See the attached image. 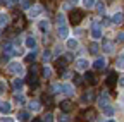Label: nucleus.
<instances>
[{
	"label": "nucleus",
	"instance_id": "nucleus-30",
	"mask_svg": "<svg viewBox=\"0 0 124 122\" xmlns=\"http://www.w3.org/2000/svg\"><path fill=\"white\" fill-rule=\"evenodd\" d=\"M38 71H40V67L36 65V64H33L29 67V74H35V76H38Z\"/></svg>",
	"mask_w": 124,
	"mask_h": 122
},
{
	"label": "nucleus",
	"instance_id": "nucleus-29",
	"mask_svg": "<svg viewBox=\"0 0 124 122\" xmlns=\"http://www.w3.org/2000/svg\"><path fill=\"white\" fill-rule=\"evenodd\" d=\"M50 74H52V69L50 67H43L41 69V76H43V78H48Z\"/></svg>",
	"mask_w": 124,
	"mask_h": 122
},
{
	"label": "nucleus",
	"instance_id": "nucleus-22",
	"mask_svg": "<svg viewBox=\"0 0 124 122\" xmlns=\"http://www.w3.org/2000/svg\"><path fill=\"white\" fill-rule=\"evenodd\" d=\"M38 28H40V31H43V33H46V31H48V22H46V21H40V24H38Z\"/></svg>",
	"mask_w": 124,
	"mask_h": 122
},
{
	"label": "nucleus",
	"instance_id": "nucleus-14",
	"mask_svg": "<svg viewBox=\"0 0 124 122\" xmlns=\"http://www.w3.org/2000/svg\"><path fill=\"white\" fill-rule=\"evenodd\" d=\"M9 24V16L5 12H0V28H5Z\"/></svg>",
	"mask_w": 124,
	"mask_h": 122
},
{
	"label": "nucleus",
	"instance_id": "nucleus-40",
	"mask_svg": "<svg viewBox=\"0 0 124 122\" xmlns=\"http://www.w3.org/2000/svg\"><path fill=\"white\" fill-rule=\"evenodd\" d=\"M35 57H36V52H35V50H33V52H31V53H29V55H28V60H33V58H35Z\"/></svg>",
	"mask_w": 124,
	"mask_h": 122
},
{
	"label": "nucleus",
	"instance_id": "nucleus-36",
	"mask_svg": "<svg viewBox=\"0 0 124 122\" xmlns=\"http://www.w3.org/2000/svg\"><path fill=\"white\" fill-rule=\"evenodd\" d=\"M5 5L7 7H14V5H17V0H5Z\"/></svg>",
	"mask_w": 124,
	"mask_h": 122
},
{
	"label": "nucleus",
	"instance_id": "nucleus-6",
	"mask_svg": "<svg viewBox=\"0 0 124 122\" xmlns=\"http://www.w3.org/2000/svg\"><path fill=\"white\" fill-rule=\"evenodd\" d=\"M108 101H110V98H108V95H107V93H102V95L98 96V105L102 107V108L108 105Z\"/></svg>",
	"mask_w": 124,
	"mask_h": 122
},
{
	"label": "nucleus",
	"instance_id": "nucleus-34",
	"mask_svg": "<svg viewBox=\"0 0 124 122\" xmlns=\"http://www.w3.org/2000/svg\"><path fill=\"white\" fill-rule=\"evenodd\" d=\"M86 119H88V120H93V119H95V112H93V110H88V112H86Z\"/></svg>",
	"mask_w": 124,
	"mask_h": 122
},
{
	"label": "nucleus",
	"instance_id": "nucleus-18",
	"mask_svg": "<svg viewBox=\"0 0 124 122\" xmlns=\"http://www.w3.org/2000/svg\"><path fill=\"white\" fill-rule=\"evenodd\" d=\"M28 84H29V86H36V84H38V76L29 74V78H28Z\"/></svg>",
	"mask_w": 124,
	"mask_h": 122
},
{
	"label": "nucleus",
	"instance_id": "nucleus-8",
	"mask_svg": "<svg viewBox=\"0 0 124 122\" xmlns=\"http://www.w3.org/2000/svg\"><path fill=\"white\" fill-rule=\"evenodd\" d=\"M85 79L91 84V86H95L97 83H98V79H97V76L93 74V72H86V76H85Z\"/></svg>",
	"mask_w": 124,
	"mask_h": 122
},
{
	"label": "nucleus",
	"instance_id": "nucleus-15",
	"mask_svg": "<svg viewBox=\"0 0 124 122\" xmlns=\"http://www.w3.org/2000/svg\"><path fill=\"white\" fill-rule=\"evenodd\" d=\"M122 21H124V16L121 12H117V14L112 16V24H122Z\"/></svg>",
	"mask_w": 124,
	"mask_h": 122
},
{
	"label": "nucleus",
	"instance_id": "nucleus-11",
	"mask_svg": "<svg viewBox=\"0 0 124 122\" xmlns=\"http://www.w3.org/2000/svg\"><path fill=\"white\" fill-rule=\"evenodd\" d=\"M102 50L107 52V53H112V52H114V43H112V41H103Z\"/></svg>",
	"mask_w": 124,
	"mask_h": 122
},
{
	"label": "nucleus",
	"instance_id": "nucleus-25",
	"mask_svg": "<svg viewBox=\"0 0 124 122\" xmlns=\"http://www.w3.org/2000/svg\"><path fill=\"white\" fill-rule=\"evenodd\" d=\"M93 98H95L93 91H86V93H85V96H83V100H85V101H91Z\"/></svg>",
	"mask_w": 124,
	"mask_h": 122
},
{
	"label": "nucleus",
	"instance_id": "nucleus-31",
	"mask_svg": "<svg viewBox=\"0 0 124 122\" xmlns=\"http://www.w3.org/2000/svg\"><path fill=\"white\" fill-rule=\"evenodd\" d=\"M57 67H59V69H64V67H66V58H59V60H57Z\"/></svg>",
	"mask_w": 124,
	"mask_h": 122
},
{
	"label": "nucleus",
	"instance_id": "nucleus-19",
	"mask_svg": "<svg viewBox=\"0 0 124 122\" xmlns=\"http://www.w3.org/2000/svg\"><path fill=\"white\" fill-rule=\"evenodd\" d=\"M23 84H24V83H23V79H19V78H16V79H14V83H12V86H14V89H16V91H19V89L23 88Z\"/></svg>",
	"mask_w": 124,
	"mask_h": 122
},
{
	"label": "nucleus",
	"instance_id": "nucleus-3",
	"mask_svg": "<svg viewBox=\"0 0 124 122\" xmlns=\"http://www.w3.org/2000/svg\"><path fill=\"white\" fill-rule=\"evenodd\" d=\"M88 65H90V62L86 58H83V57L76 60V69L78 71H88Z\"/></svg>",
	"mask_w": 124,
	"mask_h": 122
},
{
	"label": "nucleus",
	"instance_id": "nucleus-39",
	"mask_svg": "<svg viewBox=\"0 0 124 122\" xmlns=\"http://www.w3.org/2000/svg\"><path fill=\"white\" fill-rule=\"evenodd\" d=\"M0 93H5V83L0 81Z\"/></svg>",
	"mask_w": 124,
	"mask_h": 122
},
{
	"label": "nucleus",
	"instance_id": "nucleus-20",
	"mask_svg": "<svg viewBox=\"0 0 124 122\" xmlns=\"http://www.w3.org/2000/svg\"><path fill=\"white\" fill-rule=\"evenodd\" d=\"M17 119H19V120H29V112H26V110H19Z\"/></svg>",
	"mask_w": 124,
	"mask_h": 122
},
{
	"label": "nucleus",
	"instance_id": "nucleus-23",
	"mask_svg": "<svg viewBox=\"0 0 124 122\" xmlns=\"http://www.w3.org/2000/svg\"><path fill=\"white\" fill-rule=\"evenodd\" d=\"M116 67H117V69H124V55L117 57V60H116Z\"/></svg>",
	"mask_w": 124,
	"mask_h": 122
},
{
	"label": "nucleus",
	"instance_id": "nucleus-7",
	"mask_svg": "<svg viewBox=\"0 0 124 122\" xmlns=\"http://www.w3.org/2000/svg\"><path fill=\"white\" fill-rule=\"evenodd\" d=\"M105 65H107V62H105V58H97L95 62H93V67H95L97 71H102V69H105Z\"/></svg>",
	"mask_w": 124,
	"mask_h": 122
},
{
	"label": "nucleus",
	"instance_id": "nucleus-5",
	"mask_svg": "<svg viewBox=\"0 0 124 122\" xmlns=\"http://www.w3.org/2000/svg\"><path fill=\"white\" fill-rule=\"evenodd\" d=\"M43 12V7L41 5H35V7H29V17H36Z\"/></svg>",
	"mask_w": 124,
	"mask_h": 122
},
{
	"label": "nucleus",
	"instance_id": "nucleus-28",
	"mask_svg": "<svg viewBox=\"0 0 124 122\" xmlns=\"http://www.w3.org/2000/svg\"><path fill=\"white\" fill-rule=\"evenodd\" d=\"M97 2H95V0H83V5L86 7V9H91L93 5H95Z\"/></svg>",
	"mask_w": 124,
	"mask_h": 122
},
{
	"label": "nucleus",
	"instance_id": "nucleus-37",
	"mask_svg": "<svg viewBox=\"0 0 124 122\" xmlns=\"http://www.w3.org/2000/svg\"><path fill=\"white\" fill-rule=\"evenodd\" d=\"M90 52H91V53H97V52H98V45H97V43H93L91 47H90Z\"/></svg>",
	"mask_w": 124,
	"mask_h": 122
},
{
	"label": "nucleus",
	"instance_id": "nucleus-2",
	"mask_svg": "<svg viewBox=\"0 0 124 122\" xmlns=\"http://www.w3.org/2000/svg\"><path fill=\"white\" fill-rule=\"evenodd\" d=\"M69 19H71V22L76 26V24H79L81 22V19H83V10H72L71 12V16H69Z\"/></svg>",
	"mask_w": 124,
	"mask_h": 122
},
{
	"label": "nucleus",
	"instance_id": "nucleus-35",
	"mask_svg": "<svg viewBox=\"0 0 124 122\" xmlns=\"http://www.w3.org/2000/svg\"><path fill=\"white\" fill-rule=\"evenodd\" d=\"M57 22H59V26L64 24V14H57Z\"/></svg>",
	"mask_w": 124,
	"mask_h": 122
},
{
	"label": "nucleus",
	"instance_id": "nucleus-9",
	"mask_svg": "<svg viewBox=\"0 0 124 122\" xmlns=\"http://www.w3.org/2000/svg\"><path fill=\"white\" fill-rule=\"evenodd\" d=\"M116 83H117V76H116V72L108 74V78H107V86H108V88H114Z\"/></svg>",
	"mask_w": 124,
	"mask_h": 122
},
{
	"label": "nucleus",
	"instance_id": "nucleus-12",
	"mask_svg": "<svg viewBox=\"0 0 124 122\" xmlns=\"http://www.w3.org/2000/svg\"><path fill=\"white\" fill-rule=\"evenodd\" d=\"M60 110H62V112H71V110H72V103H71L69 100L62 101V103H60Z\"/></svg>",
	"mask_w": 124,
	"mask_h": 122
},
{
	"label": "nucleus",
	"instance_id": "nucleus-1",
	"mask_svg": "<svg viewBox=\"0 0 124 122\" xmlns=\"http://www.w3.org/2000/svg\"><path fill=\"white\" fill-rule=\"evenodd\" d=\"M91 36L95 40H100L102 38V24L100 22H93L91 24Z\"/></svg>",
	"mask_w": 124,
	"mask_h": 122
},
{
	"label": "nucleus",
	"instance_id": "nucleus-10",
	"mask_svg": "<svg viewBox=\"0 0 124 122\" xmlns=\"http://www.w3.org/2000/svg\"><path fill=\"white\" fill-rule=\"evenodd\" d=\"M62 93H66V95H69V96L74 95V86H72V84H67V83L62 84Z\"/></svg>",
	"mask_w": 124,
	"mask_h": 122
},
{
	"label": "nucleus",
	"instance_id": "nucleus-4",
	"mask_svg": "<svg viewBox=\"0 0 124 122\" xmlns=\"http://www.w3.org/2000/svg\"><path fill=\"white\" fill-rule=\"evenodd\" d=\"M9 72L19 76V74H23V65L17 64V62H10V64H9Z\"/></svg>",
	"mask_w": 124,
	"mask_h": 122
},
{
	"label": "nucleus",
	"instance_id": "nucleus-21",
	"mask_svg": "<svg viewBox=\"0 0 124 122\" xmlns=\"http://www.w3.org/2000/svg\"><path fill=\"white\" fill-rule=\"evenodd\" d=\"M40 108H41V105H40L38 101H31V103H29V110H31V112H38Z\"/></svg>",
	"mask_w": 124,
	"mask_h": 122
},
{
	"label": "nucleus",
	"instance_id": "nucleus-27",
	"mask_svg": "<svg viewBox=\"0 0 124 122\" xmlns=\"http://www.w3.org/2000/svg\"><path fill=\"white\" fill-rule=\"evenodd\" d=\"M103 112H105V115H108V117H110V115H114V108H112L110 105L103 107Z\"/></svg>",
	"mask_w": 124,
	"mask_h": 122
},
{
	"label": "nucleus",
	"instance_id": "nucleus-42",
	"mask_svg": "<svg viewBox=\"0 0 124 122\" xmlns=\"http://www.w3.org/2000/svg\"><path fill=\"white\" fill-rule=\"evenodd\" d=\"M23 7H24V9H29V0H24V2H23Z\"/></svg>",
	"mask_w": 124,
	"mask_h": 122
},
{
	"label": "nucleus",
	"instance_id": "nucleus-13",
	"mask_svg": "<svg viewBox=\"0 0 124 122\" xmlns=\"http://www.w3.org/2000/svg\"><path fill=\"white\" fill-rule=\"evenodd\" d=\"M10 108H12L10 103H0V114H2V115H7L10 112Z\"/></svg>",
	"mask_w": 124,
	"mask_h": 122
},
{
	"label": "nucleus",
	"instance_id": "nucleus-32",
	"mask_svg": "<svg viewBox=\"0 0 124 122\" xmlns=\"http://www.w3.org/2000/svg\"><path fill=\"white\" fill-rule=\"evenodd\" d=\"M14 100L17 101V103H24V96L23 95H19V93H16V96H14Z\"/></svg>",
	"mask_w": 124,
	"mask_h": 122
},
{
	"label": "nucleus",
	"instance_id": "nucleus-33",
	"mask_svg": "<svg viewBox=\"0 0 124 122\" xmlns=\"http://www.w3.org/2000/svg\"><path fill=\"white\" fill-rule=\"evenodd\" d=\"M41 120H43V122H50V120H54V117H52V114H45Z\"/></svg>",
	"mask_w": 124,
	"mask_h": 122
},
{
	"label": "nucleus",
	"instance_id": "nucleus-41",
	"mask_svg": "<svg viewBox=\"0 0 124 122\" xmlns=\"http://www.w3.org/2000/svg\"><path fill=\"white\" fill-rule=\"evenodd\" d=\"M43 58H45V60H46V58H50V52H48V50H45V52H43Z\"/></svg>",
	"mask_w": 124,
	"mask_h": 122
},
{
	"label": "nucleus",
	"instance_id": "nucleus-26",
	"mask_svg": "<svg viewBox=\"0 0 124 122\" xmlns=\"http://www.w3.org/2000/svg\"><path fill=\"white\" fill-rule=\"evenodd\" d=\"M76 47H78V41L76 40H67V48L69 50H74Z\"/></svg>",
	"mask_w": 124,
	"mask_h": 122
},
{
	"label": "nucleus",
	"instance_id": "nucleus-43",
	"mask_svg": "<svg viewBox=\"0 0 124 122\" xmlns=\"http://www.w3.org/2000/svg\"><path fill=\"white\" fill-rule=\"evenodd\" d=\"M119 84L124 88V76H121V79H119Z\"/></svg>",
	"mask_w": 124,
	"mask_h": 122
},
{
	"label": "nucleus",
	"instance_id": "nucleus-17",
	"mask_svg": "<svg viewBox=\"0 0 124 122\" xmlns=\"http://www.w3.org/2000/svg\"><path fill=\"white\" fill-rule=\"evenodd\" d=\"M26 47L31 48V50L36 47V40H35V36H28V38H26Z\"/></svg>",
	"mask_w": 124,
	"mask_h": 122
},
{
	"label": "nucleus",
	"instance_id": "nucleus-38",
	"mask_svg": "<svg viewBox=\"0 0 124 122\" xmlns=\"http://www.w3.org/2000/svg\"><path fill=\"white\" fill-rule=\"evenodd\" d=\"M117 41H119V43H124V31H121V33L117 35Z\"/></svg>",
	"mask_w": 124,
	"mask_h": 122
},
{
	"label": "nucleus",
	"instance_id": "nucleus-16",
	"mask_svg": "<svg viewBox=\"0 0 124 122\" xmlns=\"http://www.w3.org/2000/svg\"><path fill=\"white\" fill-rule=\"evenodd\" d=\"M67 35H69V29L64 24L59 26V38H67Z\"/></svg>",
	"mask_w": 124,
	"mask_h": 122
},
{
	"label": "nucleus",
	"instance_id": "nucleus-24",
	"mask_svg": "<svg viewBox=\"0 0 124 122\" xmlns=\"http://www.w3.org/2000/svg\"><path fill=\"white\" fill-rule=\"evenodd\" d=\"M95 7H97V12H98V14H103V12H105V4H103V2H97Z\"/></svg>",
	"mask_w": 124,
	"mask_h": 122
}]
</instances>
